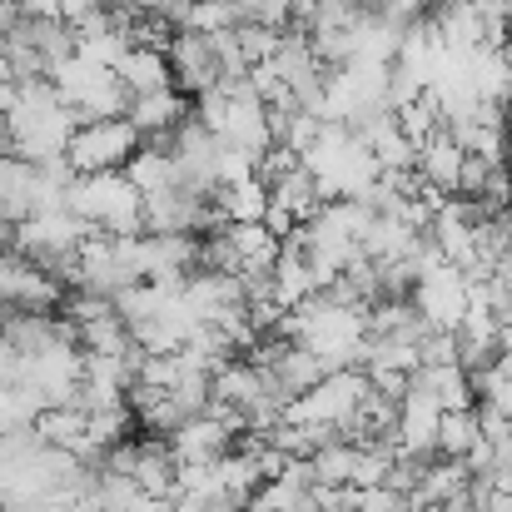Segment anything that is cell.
I'll use <instances>...</instances> for the list:
<instances>
[{"label": "cell", "instance_id": "obj_1", "mask_svg": "<svg viewBox=\"0 0 512 512\" xmlns=\"http://www.w3.org/2000/svg\"><path fill=\"white\" fill-rule=\"evenodd\" d=\"M140 150V135L130 120H95V125H80L65 145V165L75 170V179H90V174H120Z\"/></svg>", "mask_w": 512, "mask_h": 512}, {"label": "cell", "instance_id": "obj_2", "mask_svg": "<svg viewBox=\"0 0 512 512\" xmlns=\"http://www.w3.org/2000/svg\"><path fill=\"white\" fill-rule=\"evenodd\" d=\"M478 443V418L473 408H458V413H443L438 418V438H433V453L448 458V463H463Z\"/></svg>", "mask_w": 512, "mask_h": 512}]
</instances>
